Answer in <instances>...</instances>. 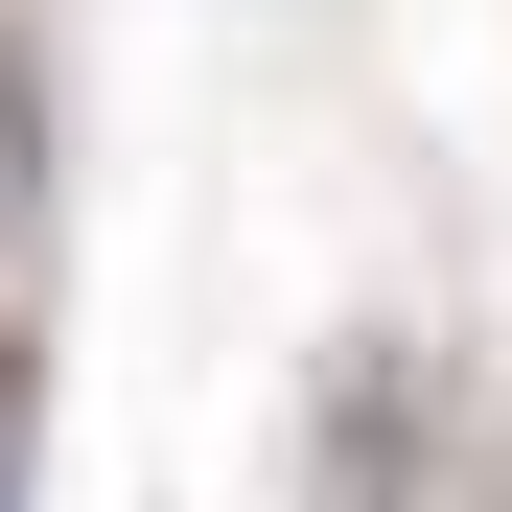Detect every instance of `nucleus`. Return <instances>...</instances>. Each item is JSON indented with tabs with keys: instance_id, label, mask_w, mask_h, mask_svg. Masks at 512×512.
<instances>
[{
	"instance_id": "obj_1",
	"label": "nucleus",
	"mask_w": 512,
	"mask_h": 512,
	"mask_svg": "<svg viewBox=\"0 0 512 512\" xmlns=\"http://www.w3.org/2000/svg\"><path fill=\"white\" fill-rule=\"evenodd\" d=\"M0 466H24V373H0Z\"/></svg>"
}]
</instances>
